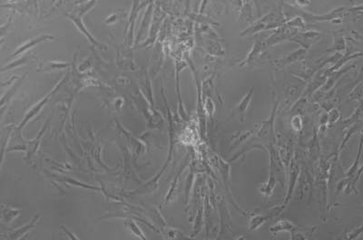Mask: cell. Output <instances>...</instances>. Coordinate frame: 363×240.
I'll return each mask as SVG.
<instances>
[{"label": "cell", "instance_id": "obj_1", "mask_svg": "<svg viewBox=\"0 0 363 240\" xmlns=\"http://www.w3.org/2000/svg\"><path fill=\"white\" fill-rule=\"evenodd\" d=\"M281 6H282L281 11L286 19H289L291 17H302L305 24H316L322 22L340 24V22L343 20V18L346 17V14L348 13V8L344 6L335 8L329 12L328 14L315 15L313 13L303 10L301 7H296L285 2H282Z\"/></svg>", "mask_w": 363, "mask_h": 240}, {"label": "cell", "instance_id": "obj_2", "mask_svg": "<svg viewBox=\"0 0 363 240\" xmlns=\"http://www.w3.org/2000/svg\"><path fill=\"white\" fill-rule=\"evenodd\" d=\"M287 19L282 15V11L270 12L267 15L263 16L257 21L251 23V25L246 28L242 33L241 36H250L252 34L263 32V31H268V30H274L276 28L283 26L285 21Z\"/></svg>", "mask_w": 363, "mask_h": 240}, {"label": "cell", "instance_id": "obj_3", "mask_svg": "<svg viewBox=\"0 0 363 240\" xmlns=\"http://www.w3.org/2000/svg\"><path fill=\"white\" fill-rule=\"evenodd\" d=\"M279 105V101L274 103V107L272 109V112H271V114H270L268 119L264 120L260 126L256 127L253 136L260 138V139H271L270 141H272V142H274V140L276 141V134H275V129H274V123H275L276 112H277V109H278Z\"/></svg>", "mask_w": 363, "mask_h": 240}, {"label": "cell", "instance_id": "obj_4", "mask_svg": "<svg viewBox=\"0 0 363 240\" xmlns=\"http://www.w3.org/2000/svg\"><path fill=\"white\" fill-rule=\"evenodd\" d=\"M323 38V34L315 30H307V31H299L293 36H291L289 41L294 42L301 47L309 50L313 45L318 43Z\"/></svg>", "mask_w": 363, "mask_h": 240}, {"label": "cell", "instance_id": "obj_5", "mask_svg": "<svg viewBox=\"0 0 363 240\" xmlns=\"http://www.w3.org/2000/svg\"><path fill=\"white\" fill-rule=\"evenodd\" d=\"M300 29L297 28H289L285 25L280 27V28L274 29V33L272 34L267 40L264 41V44L266 48H270L274 45H279L284 41H289L291 36H293L297 32H299Z\"/></svg>", "mask_w": 363, "mask_h": 240}, {"label": "cell", "instance_id": "obj_6", "mask_svg": "<svg viewBox=\"0 0 363 240\" xmlns=\"http://www.w3.org/2000/svg\"><path fill=\"white\" fill-rule=\"evenodd\" d=\"M288 171H289V175H287V178H286V183L288 185V188H287V193H286L284 202L282 203L285 207L288 206L290 199L292 198V194L294 192V190L296 189L299 177L301 175V168L298 166L294 159L291 160Z\"/></svg>", "mask_w": 363, "mask_h": 240}, {"label": "cell", "instance_id": "obj_7", "mask_svg": "<svg viewBox=\"0 0 363 240\" xmlns=\"http://www.w3.org/2000/svg\"><path fill=\"white\" fill-rule=\"evenodd\" d=\"M214 157H215L216 163H217L218 165V169H219V171H220L221 176H222L223 180H224V185H225V189H226V192H227V194L229 196L230 200H231V201H233V202H234L235 207H236L238 210H240V212L246 215V213H244V211H243L240 207H238V206H237L236 202H235V200H234V196L232 195V193H231V164H230V162L224 161V159H223L222 157L217 156V155H214Z\"/></svg>", "mask_w": 363, "mask_h": 240}, {"label": "cell", "instance_id": "obj_8", "mask_svg": "<svg viewBox=\"0 0 363 240\" xmlns=\"http://www.w3.org/2000/svg\"><path fill=\"white\" fill-rule=\"evenodd\" d=\"M316 229H309L305 227H301V226H296L290 221L289 219H280L274 226H272L270 228V232L272 234H278L281 232H288L290 234L294 233L296 230H305V231H310L313 232Z\"/></svg>", "mask_w": 363, "mask_h": 240}, {"label": "cell", "instance_id": "obj_9", "mask_svg": "<svg viewBox=\"0 0 363 240\" xmlns=\"http://www.w3.org/2000/svg\"><path fill=\"white\" fill-rule=\"evenodd\" d=\"M307 55V49H304V48L301 47L299 49L292 51L291 53L284 56V57L280 58L278 60H275L274 62V66L277 67V68H283V67H286L287 66H290V65L293 64V63H297V62L304 60L306 58Z\"/></svg>", "mask_w": 363, "mask_h": 240}, {"label": "cell", "instance_id": "obj_10", "mask_svg": "<svg viewBox=\"0 0 363 240\" xmlns=\"http://www.w3.org/2000/svg\"><path fill=\"white\" fill-rule=\"evenodd\" d=\"M266 46L264 41L256 40L254 44L251 46V50L249 51L245 59L240 64V67H249L251 66L254 62L257 60L260 56H262L263 52L266 50Z\"/></svg>", "mask_w": 363, "mask_h": 240}, {"label": "cell", "instance_id": "obj_11", "mask_svg": "<svg viewBox=\"0 0 363 240\" xmlns=\"http://www.w3.org/2000/svg\"><path fill=\"white\" fill-rule=\"evenodd\" d=\"M217 204L219 217H220V226H221L220 234L222 235L226 233L228 230L231 229V227L233 225V220H232V217L230 215L228 208L224 204V200L221 199V201H219Z\"/></svg>", "mask_w": 363, "mask_h": 240}, {"label": "cell", "instance_id": "obj_12", "mask_svg": "<svg viewBox=\"0 0 363 240\" xmlns=\"http://www.w3.org/2000/svg\"><path fill=\"white\" fill-rule=\"evenodd\" d=\"M253 91H254L253 87H251L242 97V99L239 102V103L235 107V114L237 116H240L242 120H244L246 112L251 104L252 96H253Z\"/></svg>", "mask_w": 363, "mask_h": 240}, {"label": "cell", "instance_id": "obj_13", "mask_svg": "<svg viewBox=\"0 0 363 240\" xmlns=\"http://www.w3.org/2000/svg\"><path fill=\"white\" fill-rule=\"evenodd\" d=\"M327 78L328 77L324 73H322L320 75L315 76L313 81L310 84H308L307 88L304 91V93L302 94V97L307 98L308 96L313 95L316 91H318L320 88H322L323 86V84L327 81Z\"/></svg>", "mask_w": 363, "mask_h": 240}, {"label": "cell", "instance_id": "obj_14", "mask_svg": "<svg viewBox=\"0 0 363 240\" xmlns=\"http://www.w3.org/2000/svg\"><path fill=\"white\" fill-rule=\"evenodd\" d=\"M203 224H204V207H203L202 202L200 201L199 204H198L195 224H194V227H193L192 238L196 237L201 232L202 229H203Z\"/></svg>", "mask_w": 363, "mask_h": 240}, {"label": "cell", "instance_id": "obj_15", "mask_svg": "<svg viewBox=\"0 0 363 240\" xmlns=\"http://www.w3.org/2000/svg\"><path fill=\"white\" fill-rule=\"evenodd\" d=\"M269 219L270 218H268V216L266 214H264V215H262V214L252 215L250 218L249 223H248V231L252 232V231L257 230L264 224L266 223Z\"/></svg>", "mask_w": 363, "mask_h": 240}, {"label": "cell", "instance_id": "obj_16", "mask_svg": "<svg viewBox=\"0 0 363 240\" xmlns=\"http://www.w3.org/2000/svg\"><path fill=\"white\" fill-rule=\"evenodd\" d=\"M362 151H363V139L360 140L357 157H356L354 162L352 163V166L350 167V169L347 171V172L345 173L346 178H350V179L354 178L357 175L358 171L362 169V167L360 166V160H361V157H362Z\"/></svg>", "mask_w": 363, "mask_h": 240}, {"label": "cell", "instance_id": "obj_17", "mask_svg": "<svg viewBox=\"0 0 363 240\" xmlns=\"http://www.w3.org/2000/svg\"><path fill=\"white\" fill-rule=\"evenodd\" d=\"M346 40L341 34H336L334 35L333 45L326 50L327 53H341L342 51L346 50Z\"/></svg>", "mask_w": 363, "mask_h": 240}, {"label": "cell", "instance_id": "obj_18", "mask_svg": "<svg viewBox=\"0 0 363 240\" xmlns=\"http://www.w3.org/2000/svg\"><path fill=\"white\" fill-rule=\"evenodd\" d=\"M185 161H186V162H185V164L182 166L181 170L179 171L178 173L176 174V177L174 178L173 184L171 186L170 190H169V192H168V194L166 195V199H165V203H166V204H167L169 201H171L173 200V197H174V194H175V191H176V189H177V187H178L179 178H180V176L183 174V172L185 171V169L189 166V162H188L189 160H185Z\"/></svg>", "mask_w": 363, "mask_h": 240}, {"label": "cell", "instance_id": "obj_19", "mask_svg": "<svg viewBox=\"0 0 363 240\" xmlns=\"http://www.w3.org/2000/svg\"><path fill=\"white\" fill-rule=\"evenodd\" d=\"M45 128H46V123H45L44 128L42 130V132H41V133L37 136V138H36L35 140H32V141H29V144H28V147H26V151L28 150V155H27V158H26V159H28V161H29V160L31 159V156H32L33 154H35V152L37 151V149L39 148L41 136H42L43 134H44V131H45Z\"/></svg>", "mask_w": 363, "mask_h": 240}, {"label": "cell", "instance_id": "obj_20", "mask_svg": "<svg viewBox=\"0 0 363 240\" xmlns=\"http://www.w3.org/2000/svg\"><path fill=\"white\" fill-rule=\"evenodd\" d=\"M362 117H363V107H362V103L359 104V106L355 109V111L353 112L352 115L348 119H345L342 124L343 125H352L353 123H357L362 121Z\"/></svg>", "mask_w": 363, "mask_h": 240}, {"label": "cell", "instance_id": "obj_21", "mask_svg": "<svg viewBox=\"0 0 363 240\" xmlns=\"http://www.w3.org/2000/svg\"><path fill=\"white\" fill-rule=\"evenodd\" d=\"M215 103L212 100V98L211 97H204L203 98V112L205 116H208L209 118H211V120H212L213 115L215 113Z\"/></svg>", "mask_w": 363, "mask_h": 240}, {"label": "cell", "instance_id": "obj_22", "mask_svg": "<svg viewBox=\"0 0 363 240\" xmlns=\"http://www.w3.org/2000/svg\"><path fill=\"white\" fill-rule=\"evenodd\" d=\"M361 122H362V121L357 122V123H353V124H352V125L350 126V127H348L346 131V134L344 135L343 140L341 141V147H340V150H341V151L343 149V148H344V147H345L347 142H348V140H350V138L352 137V135L355 134V132H357V131L360 130V128H361V123H362Z\"/></svg>", "mask_w": 363, "mask_h": 240}, {"label": "cell", "instance_id": "obj_23", "mask_svg": "<svg viewBox=\"0 0 363 240\" xmlns=\"http://www.w3.org/2000/svg\"><path fill=\"white\" fill-rule=\"evenodd\" d=\"M194 181H195V171H194V167L192 166L191 167L190 174H189V176L187 178L186 185H185V203H186V205H188V201H189V198H190L191 190L193 189Z\"/></svg>", "mask_w": 363, "mask_h": 240}, {"label": "cell", "instance_id": "obj_24", "mask_svg": "<svg viewBox=\"0 0 363 240\" xmlns=\"http://www.w3.org/2000/svg\"><path fill=\"white\" fill-rule=\"evenodd\" d=\"M349 100L358 101L359 103H362V100H363V82L362 81H360L359 84L351 92V94L349 95Z\"/></svg>", "mask_w": 363, "mask_h": 240}, {"label": "cell", "instance_id": "obj_25", "mask_svg": "<svg viewBox=\"0 0 363 240\" xmlns=\"http://www.w3.org/2000/svg\"><path fill=\"white\" fill-rule=\"evenodd\" d=\"M47 39H54V38H53L52 36L43 35V36H40V37H39V38H37V39L32 40V41L28 42V43H27V44H25V45H23L22 47L18 48V49H17V52L15 53V56H16V55H18V54H20V53H22V52H24V51H26V49H28V48L32 47V46H34V45H37V44H39V43H40V42H43V41H45V40Z\"/></svg>", "mask_w": 363, "mask_h": 240}, {"label": "cell", "instance_id": "obj_26", "mask_svg": "<svg viewBox=\"0 0 363 240\" xmlns=\"http://www.w3.org/2000/svg\"><path fill=\"white\" fill-rule=\"evenodd\" d=\"M17 210L9 207H0V218L5 221H10L17 215Z\"/></svg>", "mask_w": 363, "mask_h": 240}, {"label": "cell", "instance_id": "obj_27", "mask_svg": "<svg viewBox=\"0 0 363 240\" xmlns=\"http://www.w3.org/2000/svg\"><path fill=\"white\" fill-rule=\"evenodd\" d=\"M290 126L294 132H301L303 129V120L300 114L294 115L290 120Z\"/></svg>", "mask_w": 363, "mask_h": 240}, {"label": "cell", "instance_id": "obj_28", "mask_svg": "<svg viewBox=\"0 0 363 240\" xmlns=\"http://www.w3.org/2000/svg\"><path fill=\"white\" fill-rule=\"evenodd\" d=\"M285 206L283 204L282 205H278V206H275V207L270 208L269 210H267L266 215L268 216V218L270 219H273L274 218H277L278 216H280L282 211L285 209Z\"/></svg>", "mask_w": 363, "mask_h": 240}, {"label": "cell", "instance_id": "obj_29", "mask_svg": "<svg viewBox=\"0 0 363 240\" xmlns=\"http://www.w3.org/2000/svg\"><path fill=\"white\" fill-rule=\"evenodd\" d=\"M328 115V122L330 124H333V123H337L340 118H341V112L337 109V108H332L330 109V111L328 112L327 113Z\"/></svg>", "mask_w": 363, "mask_h": 240}, {"label": "cell", "instance_id": "obj_30", "mask_svg": "<svg viewBox=\"0 0 363 240\" xmlns=\"http://www.w3.org/2000/svg\"><path fill=\"white\" fill-rule=\"evenodd\" d=\"M37 220H38V217H37V218H35V219L32 221V223L29 224L28 226H26V227H24L22 229H17L16 231H14V232L10 235V237H9V238H10V239H19V238L21 237V235L24 234V233H26V232L28 231V229H30V228H31V226L34 225Z\"/></svg>", "mask_w": 363, "mask_h": 240}, {"label": "cell", "instance_id": "obj_31", "mask_svg": "<svg viewBox=\"0 0 363 240\" xmlns=\"http://www.w3.org/2000/svg\"><path fill=\"white\" fill-rule=\"evenodd\" d=\"M8 140H9V134H7L6 136V138H4V140L2 142V145H1V149H0V169L2 166V163H3V160H4V157L6 152V145L8 143Z\"/></svg>", "mask_w": 363, "mask_h": 240}, {"label": "cell", "instance_id": "obj_32", "mask_svg": "<svg viewBox=\"0 0 363 240\" xmlns=\"http://www.w3.org/2000/svg\"><path fill=\"white\" fill-rule=\"evenodd\" d=\"M362 232H363V226H362V225H360L358 229H355L353 231H352V232L348 233V236H347L346 239H348V240H354V239H357L358 237H359L360 235L362 234Z\"/></svg>", "mask_w": 363, "mask_h": 240}, {"label": "cell", "instance_id": "obj_33", "mask_svg": "<svg viewBox=\"0 0 363 240\" xmlns=\"http://www.w3.org/2000/svg\"><path fill=\"white\" fill-rule=\"evenodd\" d=\"M298 7H301V8H304V7H307L312 4V1L311 0H295Z\"/></svg>", "mask_w": 363, "mask_h": 240}]
</instances>
